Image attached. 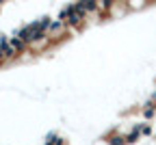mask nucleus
Listing matches in <instances>:
<instances>
[{
    "label": "nucleus",
    "instance_id": "f257e3e1",
    "mask_svg": "<svg viewBox=\"0 0 156 145\" xmlns=\"http://www.w3.org/2000/svg\"><path fill=\"white\" fill-rule=\"evenodd\" d=\"M69 24L67 22H63V19H54L52 22V26H50V30H48V37H61L63 33H65V28H67Z\"/></svg>",
    "mask_w": 156,
    "mask_h": 145
},
{
    "label": "nucleus",
    "instance_id": "f03ea898",
    "mask_svg": "<svg viewBox=\"0 0 156 145\" xmlns=\"http://www.w3.org/2000/svg\"><path fill=\"white\" fill-rule=\"evenodd\" d=\"M2 58H5V54H2V50H0V61H2Z\"/></svg>",
    "mask_w": 156,
    "mask_h": 145
}]
</instances>
